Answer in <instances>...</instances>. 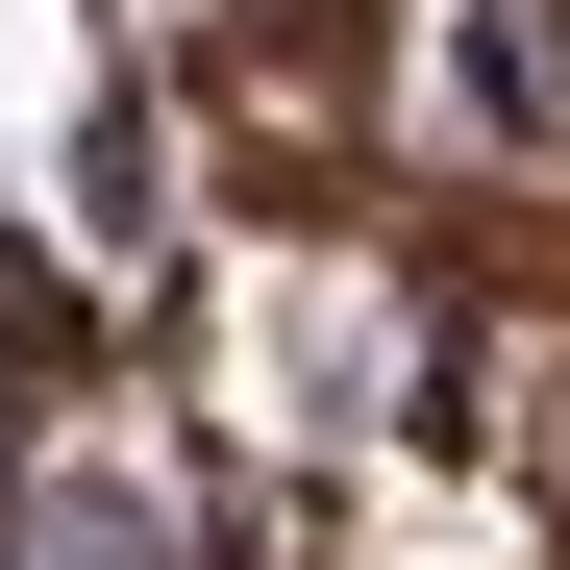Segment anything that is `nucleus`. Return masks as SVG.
<instances>
[{"instance_id": "f257e3e1", "label": "nucleus", "mask_w": 570, "mask_h": 570, "mask_svg": "<svg viewBox=\"0 0 570 570\" xmlns=\"http://www.w3.org/2000/svg\"><path fill=\"white\" fill-rule=\"evenodd\" d=\"M446 100H471V149H570V50H546V0H446Z\"/></svg>"}]
</instances>
